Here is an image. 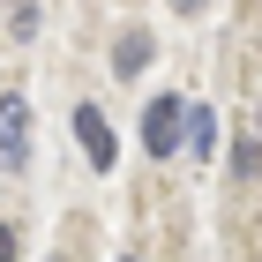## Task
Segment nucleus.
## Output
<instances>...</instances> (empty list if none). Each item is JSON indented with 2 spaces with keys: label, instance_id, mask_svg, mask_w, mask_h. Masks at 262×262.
Returning <instances> with one entry per match:
<instances>
[{
  "label": "nucleus",
  "instance_id": "nucleus-1",
  "mask_svg": "<svg viewBox=\"0 0 262 262\" xmlns=\"http://www.w3.org/2000/svg\"><path fill=\"white\" fill-rule=\"evenodd\" d=\"M180 113H187L180 98H150V105H142V150H150L158 165L180 150Z\"/></svg>",
  "mask_w": 262,
  "mask_h": 262
},
{
  "label": "nucleus",
  "instance_id": "nucleus-2",
  "mask_svg": "<svg viewBox=\"0 0 262 262\" xmlns=\"http://www.w3.org/2000/svg\"><path fill=\"white\" fill-rule=\"evenodd\" d=\"M75 142H82V158L98 165V172H113V165H120V135L105 127L98 105H75Z\"/></svg>",
  "mask_w": 262,
  "mask_h": 262
},
{
  "label": "nucleus",
  "instance_id": "nucleus-3",
  "mask_svg": "<svg viewBox=\"0 0 262 262\" xmlns=\"http://www.w3.org/2000/svg\"><path fill=\"white\" fill-rule=\"evenodd\" d=\"M0 158H8V165L30 158V105H23V98H0Z\"/></svg>",
  "mask_w": 262,
  "mask_h": 262
},
{
  "label": "nucleus",
  "instance_id": "nucleus-4",
  "mask_svg": "<svg viewBox=\"0 0 262 262\" xmlns=\"http://www.w3.org/2000/svg\"><path fill=\"white\" fill-rule=\"evenodd\" d=\"M180 127H187V150H195V158H210V150H217V113H210V105H187Z\"/></svg>",
  "mask_w": 262,
  "mask_h": 262
},
{
  "label": "nucleus",
  "instance_id": "nucleus-5",
  "mask_svg": "<svg viewBox=\"0 0 262 262\" xmlns=\"http://www.w3.org/2000/svg\"><path fill=\"white\" fill-rule=\"evenodd\" d=\"M113 68H120V75H142V68H150V38H142V30H127V38L113 45Z\"/></svg>",
  "mask_w": 262,
  "mask_h": 262
},
{
  "label": "nucleus",
  "instance_id": "nucleus-6",
  "mask_svg": "<svg viewBox=\"0 0 262 262\" xmlns=\"http://www.w3.org/2000/svg\"><path fill=\"white\" fill-rule=\"evenodd\" d=\"M0 262H15V225H0Z\"/></svg>",
  "mask_w": 262,
  "mask_h": 262
},
{
  "label": "nucleus",
  "instance_id": "nucleus-7",
  "mask_svg": "<svg viewBox=\"0 0 262 262\" xmlns=\"http://www.w3.org/2000/svg\"><path fill=\"white\" fill-rule=\"evenodd\" d=\"M172 8H180V15H202V8H210V0H172Z\"/></svg>",
  "mask_w": 262,
  "mask_h": 262
},
{
  "label": "nucleus",
  "instance_id": "nucleus-8",
  "mask_svg": "<svg viewBox=\"0 0 262 262\" xmlns=\"http://www.w3.org/2000/svg\"><path fill=\"white\" fill-rule=\"evenodd\" d=\"M127 262H135V255H127Z\"/></svg>",
  "mask_w": 262,
  "mask_h": 262
}]
</instances>
